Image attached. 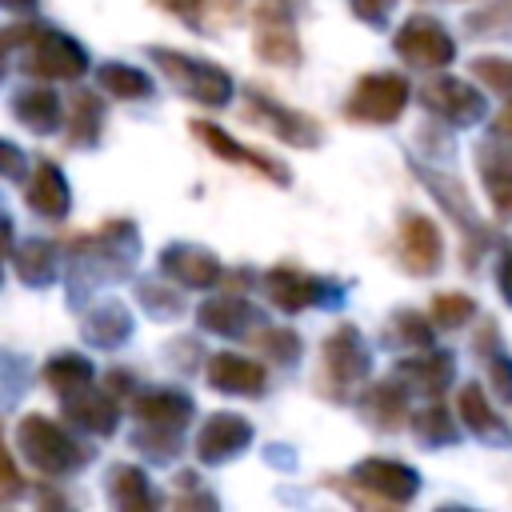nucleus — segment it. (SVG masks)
Here are the masks:
<instances>
[{
  "instance_id": "obj_25",
  "label": "nucleus",
  "mask_w": 512,
  "mask_h": 512,
  "mask_svg": "<svg viewBox=\"0 0 512 512\" xmlns=\"http://www.w3.org/2000/svg\"><path fill=\"white\" fill-rule=\"evenodd\" d=\"M96 84L108 96H120V100H144V96H152L148 72H140L132 64H116V60H108V64L96 68Z\"/></svg>"
},
{
  "instance_id": "obj_31",
  "label": "nucleus",
  "mask_w": 512,
  "mask_h": 512,
  "mask_svg": "<svg viewBox=\"0 0 512 512\" xmlns=\"http://www.w3.org/2000/svg\"><path fill=\"white\" fill-rule=\"evenodd\" d=\"M460 412H464V424L476 428L480 436H504L500 420H492V412H488V404H484V392H480L476 384H468V388L460 392Z\"/></svg>"
},
{
  "instance_id": "obj_45",
  "label": "nucleus",
  "mask_w": 512,
  "mask_h": 512,
  "mask_svg": "<svg viewBox=\"0 0 512 512\" xmlns=\"http://www.w3.org/2000/svg\"><path fill=\"white\" fill-rule=\"evenodd\" d=\"M0 76H4V44H0Z\"/></svg>"
},
{
  "instance_id": "obj_38",
  "label": "nucleus",
  "mask_w": 512,
  "mask_h": 512,
  "mask_svg": "<svg viewBox=\"0 0 512 512\" xmlns=\"http://www.w3.org/2000/svg\"><path fill=\"white\" fill-rule=\"evenodd\" d=\"M396 328L404 332L408 344H428V340H432V332H428V328L420 324V316H412V312H400V316H396Z\"/></svg>"
},
{
  "instance_id": "obj_44",
  "label": "nucleus",
  "mask_w": 512,
  "mask_h": 512,
  "mask_svg": "<svg viewBox=\"0 0 512 512\" xmlns=\"http://www.w3.org/2000/svg\"><path fill=\"white\" fill-rule=\"evenodd\" d=\"M500 136H512V104H508V112L500 116Z\"/></svg>"
},
{
  "instance_id": "obj_3",
  "label": "nucleus",
  "mask_w": 512,
  "mask_h": 512,
  "mask_svg": "<svg viewBox=\"0 0 512 512\" xmlns=\"http://www.w3.org/2000/svg\"><path fill=\"white\" fill-rule=\"evenodd\" d=\"M148 56L164 68V76L196 104H208V108H224L232 100V76L224 68H216L212 60H200V56H184L176 48H148Z\"/></svg>"
},
{
  "instance_id": "obj_37",
  "label": "nucleus",
  "mask_w": 512,
  "mask_h": 512,
  "mask_svg": "<svg viewBox=\"0 0 512 512\" xmlns=\"http://www.w3.org/2000/svg\"><path fill=\"white\" fill-rule=\"evenodd\" d=\"M0 176H4V180L24 176V152H20L16 144H8V140H0Z\"/></svg>"
},
{
  "instance_id": "obj_39",
  "label": "nucleus",
  "mask_w": 512,
  "mask_h": 512,
  "mask_svg": "<svg viewBox=\"0 0 512 512\" xmlns=\"http://www.w3.org/2000/svg\"><path fill=\"white\" fill-rule=\"evenodd\" d=\"M172 12H180L184 20H200V12L212 4V0H164Z\"/></svg>"
},
{
  "instance_id": "obj_12",
  "label": "nucleus",
  "mask_w": 512,
  "mask_h": 512,
  "mask_svg": "<svg viewBox=\"0 0 512 512\" xmlns=\"http://www.w3.org/2000/svg\"><path fill=\"white\" fill-rule=\"evenodd\" d=\"M264 288H268V296H272V304L280 308V312H300V308H312V304H320L324 300V280H316V276H304L300 268H272L268 276H264Z\"/></svg>"
},
{
  "instance_id": "obj_21",
  "label": "nucleus",
  "mask_w": 512,
  "mask_h": 512,
  "mask_svg": "<svg viewBox=\"0 0 512 512\" xmlns=\"http://www.w3.org/2000/svg\"><path fill=\"white\" fill-rule=\"evenodd\" d=\"M128 332H132V316H128V308L120 300L96 304L88 312V320H84V340L96 344V348H116V344L128 340Z\"/></svg>"
},
{
  "instance_id": "obj_32",
  "label": "nucleus",
  "mask_w": 512,
  "mask_h": 512,
  "mask_svg": "<svg viewBox=\"0 0 512 512\" xmlns=\"http://www.w3.org/2000/svg\"><path fill=\"white\" fill-rule=\"evenodd\" d=\"M412 428H416V436L428 440V444H444V440L456 436V428H452V420H448L444 408H424V412H416Z\"/></svg>"
},
{
  "instance_id": "obj_18",
  "label": "nucleus",
  "mask_w": 512,
  "mask_h": 512,
  "mask_svg": "<svg viewBox=\"0 0 512 512\" xmlns=\"http://www.w3.org/2000/svg\"><path fill=\"white\" fill-rule=\"evenodd\" d=\"M252 48L264 64H300V40L292 16H256Z\"/></svg>"
},
{
  "instance_id": "obj_27",
  "label": "nucleus",
  "mask_w": 512,
  "mask_h": 512,
  "mask_svg": "<svg viewBox=\"0 0 512 512\" xmlns=\"http://www.w3.org/2000/svg\"><path fill=\"white\" fill-rule=\"evenodd\" d=\"M56 264H60V256L48 240H28L16 248V272L24 284H48L56 276Z\"/></svg>"
},
{
  "instance_id": "obj_1",
  "label": "nucleus",
  "mask_w": 512,
  "mask_h": 512,
  "mask_svg": "<svg viewBox=\"0 0 512 512\" xmlns=\"http://www.w3.org/2000/svg\"><path fill=\"white\" fill-rule=\"evenodd\" d=\"M0 44H20L24 48V72L44 76V80H80L88 72V52L72 36H64L56 28H44V24L8 28L0 36Z\"/></svg>"
},
{
  "instance_id": "obj_34",
  "label": "nucleus",
  "mask_w": 512,
  "mask_h": 512,
  "mask_svg": "<svg viewBox=\"0 0 512 512\" xmlns=\"http://www.w3.org/2000/svg\"><path fill=\"white\" fill-rule=\"evenodd\" d=\"M476 76H484L496 92H512V60H476Z\"/></svg>"
},
{
  "instance_id": "obj_29",
  "label": "nucleus",
  "mask_w": 512,
  "mask_h": 512,
  "mask_svg": "<svg viewBox=\"0 0 512 512\" xmlns=\"http://www.w3.org/2000/svg\"><path fill=\"white\" fill-rule=\"evenodd\" d=\"M108 496H112V504L124 508V512H132V508H148V504H152L144 472H140V468H128V464L112 468V476H108Z\"/></svg>"
},
{
  "instance_id": "obj_2",
  "label": "nucleus",
  "mask_w": 512,
  "mask_h": 512,
  "mask_svg": "<svg viewBox=\"0 0 512 512\" xmlns=\"http://www.w3.org/2000/svg\"><path fill=\"white\" fill-rule=\"evenodd\" d=\"M16 440H20L24 460L44 476H68L88 460V452L48 416H24L16 428Z\"/></svg>"
},
{
  "instance_id": "obj_36",
  "label": "nucleus",
  "mask_w": 512,
  "mask_h": 512,
  "mask_svg": "<svg viewBox=\"0 0 512 512\" xmlns=\"http://www.w3.org/2000/svg\"><path fill=\"white\" fill-rule=\"evenodd\" d=\"M392 4H396V0H348V8H352L364 24H384L388 12H392Z\"/></svg>"
},
{
  "instance_id": "obj_28",
  "label": "nucleus",
  "mask_w": 512,
  "mask_h": 512,
  "mask_svg": "<svg viewBox=\"0 0 512 512\" xmlns=\"http://www.w3.org/2000/svg\"><path fill=\"white\" fill-rule=\"evenodd\" d=\"M360 408H364V416H368L376 428H400V416H404V388H400V384H372Z\"/></svg>"
},
{
  "instance_id": "obj_20",
  "label": "nucleus",
  "mask_w": 512,
  "mask_h": 512,
  "mask_svg": "<svg viewBox=\"0 0 512 512\" xmlns=\"http://www.w3.org/2000/svg\"><path fill=\"white\" fill-rule=\"evenodd\" d=\"M64 416H68L76 428L96 432V436H108V432L116 428V420H120L112 396H108V392H96L92 384L80 388V392H72V396H64Z\"/></svg>"
},
{
  "instance_id": "obj_14",
  "label": "nucleus",
  "mask_w": 512,
  "mask_h": 512,
  "mask_svg": "<svg viewBox=\"0 0 512 512\" xmlns=\"http://www.w3.org/2000/svg\"><path fill=\"white\" fill-rule=\"evenodd\" d=\"M264 368L248 356H236V352H216L208 360V384L216 392H232V396H260L264 392Z\"/></svg>"
},
{
  "instance_id": "obj_26",
  "label": "nucleus",
  "mask_w": 512,
  "mask_h": 512,
  "mask_svg": "<svg viewBox=\"0 0 512 512\" xmlns=\"http://www.w3.org/2000/svg\"><path fill=\"white\" fill-rule=\"evenodd\" d=\"M396 372H400L404 380H412L416 388H424V392H440V388L452 380V356H444V352H424V356L404 360Z\"/></svg>"
},
{
  "instance_id": "obj_35",
  "label": "nucleus",
  "mask_w": 512,
  "mask_h": 512,
  "mask_svg": "<svg viewBox=\"0 0 512 512\" xmlns=\"http://www.w3.org/2000/svg\"><path fill=\"white\" fill-rule=\"evenodd\" d=\"M20 488H24V480H20V472L4 448V432H0V496H20Z\"/></svg>"
},
{
  "instance_id": "obj_13",
  "label": "nucleus",
  "mask_w": 512,
  "mask_h": 512,
  "mask_svg": "<svg viewBox=\"0 0 512 512\" xmlns=\"http://www.w3.org/2000/svg\"><path fill=\"white\" fill-rule=\"evenodd\" d=\"M196 320H200V328H208V332L240 336V332H248L252 324H260L264 316H260V308H256L252 300H244V296H236V292H224V296L204 300L200 312H196Z\"/></svg>"
},
{
  "instance_id": "obj_24",
  "label": "nucleus",
  "mask_w": 512,
  "mask_h": 512,
  "mask_svg": "<svg viewBox=\"0 0 512 512\" xmlns=\"http://www.w3.org/2000/svg\"><path fill=\"white\" fill-rule=\"evenodd\" d=\"M92 376H96V368H92V360L80 356V352H60V356H52V360L44 364V384H48L52 392H60V396H72V392L88 388Z\"/></svg>"
},
{
  "instance_id": "obj_33",
  "label": "nucleus",
  "mask_w": 512,
  "mask_h": 512,
  "mask_svg": "<svg viewBox=\"0 0 512 512\" xmlns=\"http://www.w3.org/2000/svg\"><path fill=\"white\" fill-rule=\"evenodd\" d=\"M472 312H476V308H472V300H468V296H436V300H432V320H436V324H444V328L464 324Z\"/></svg>"
},
{
  "instance_id": "obj_6",
  "label": "nucleus",
  "mask_w": 512,
  "mask_h": 512,
  "mask_svg": "<svg viewBox=\"0 0 512 512\" xmlns=\"http://www.w3.org/2000/svg\"><path fill=\"white\" fill-rule=\"evenodd\" d=\"M368 348L360 340V332L352 324H340L328 340H324V384L332 388H352L356 380L368 376Z\"/></svg>"
},
{
  "instance_id": "obj_42",
  "label": "nucleus",
  "mask_w": 512,
  "mask_h": 512,
  "mask_svg": "<svg viewBox=\"0 0 512 512\" xmlns=\"http://www.w3.org/2000/svg\"><path fill=\"white\" fill-rule=\"evenodd\" d=\"M8 244H12V220L0 212V252H8Z\"/></svg>"
},
{
  "instance_id": "obj_15",
  "label": "nucleus",
  "mask_w": 512,
  "mask_h": 512,
  "mask_svg": "<svg viewBox=\"0 0 512 512\" xmlns=\"http://www.w3.org/2000/svg\"><path fill=\"white\" fill-rule=\"evenodd\" d=\"M24 200H28V208H32V212H40V216H48V220L68 216V208H72V192H68L64 172H60L56 164L40 160V164L32 168V176H28Z\"/></svg>"
},
{
  "instance_id": "obj_11",
  "label": "nucleus",
  "mask_w": 512,
  "mask_h": 512,
  "mask_svg": "<svg viewBox=\"0 0 512 512\" xmlns=\"http://www.w3.org/2000/svg\"><path fill=\"white\" fill-rule=\"evenodd\" d=\"M352 480L364 484L368 492L384 496V500H396V504L412 500L416 488H420V476H416L412 468L396 464V460H360V464L352 468Z\"/></svg>"
},
{
  "instance_id": "obj_8",
  "label": "nucleus",
  "mask_w": 512,
  "mask_h": 512,
  "mask_svg": "<svg viewBox=\"0 0 512 512\" xmlns=\"http://www.w3.org/2000/svg\"><path fill=\"white\" fill-rule=\"evenodd\" d=\"M248 440H252V424L244 416H236V412H212L200 424L192 448H196V456L204 464H224V460L240 456L248 448Z\"/></svg>"
},
{
  "instance_id": "obj_7",
  "label": "nucleus",
  "mask_w": 512,
  "mask_h": 512,
  "mask_svg": "<svg viewBox=\"0 0 512 512\" xmlns=\"http://www.w3.org/2000/svg\"><path fill=\"white\" fill-rule=\"evenodd\" d=\"M396 52L416 64V68H440L452 60V36L432 20V16H412L400 32H396Z\"/></svg>"
},
{
  "instance_id": "obj_19",
  "label": "nucleus",
  "mask_w": 512,
  "mask_h": 512,
  "mask_svg": "<svg viewBox=\"0 0 512 512\" xmlns=\"http://www.w3.org/2000/svg\"><path fill=\"white\" fill-rule=\"evenodd\" d=\"M424 104H428L432 112H440L444 120H452V124H468V120H476V116L484 112V100H480L464 80H452V76L432 80V84L424 88Z\"/></svg>"
},
{
  "instance_id": "obj_16",
  "label": "nucleus",
  "mask_w": 512,
  "mask_h": 512,
  "mask_svg": "<svg viewBox=\"0 0 512 512\" xmlns=\"http://www.w3.org/2000/svg\"><path fill=\"white\" fill-rule=\"evenodd\" d=\"M400 252H404V268L416 276H428L440 268V232L432 220L424 216H404L400 224Z\"/></svg>"
},
{
  "instance_id": "obj_5",
  "label": "nucleus",
  "mask_w": 512,
  "mask_h": 512,
  "mask_svg": "<svg viewBox=\"0 0 512 512\" xmlns=\"http://www.w3.org/2000/svg\"><path fill=\"white\" fill-rule=\"evenodd\" d=\"M244 116L256 120L260 128H268L272 136H280V140L292 144V148H316V144H320V124H316L312 116L292 112V108L276 104V100L264 96V92H248Z\"/></svg>"
},
{
  "instance_id": "obj_41",
  "label": "nucleus",
  "mask_w": 512,
  "mask_h": 512,
  "mask_svg": "<svg viewBox=\"0 0 512 512\" xmlns=\"http://www.w3.org/2000/svg\"><path fill=\"white\" fill-rule=\"evenodd\" d=\"M500 284H504V296L512 300V256L500 264Z\"/></svg>"
},
{
  "instance_id": "obj_23",
  "label": "nucleus",
  "mask_w": 512,
  "mask_h": 512,
  "mask_svg": "<svg viewBox=\"0 0 512 512\" xmlns=\"http://www.w3.org/2000/svg\"><path fill=\"white\" fill-rule=\"evenodd\" d=\"M100 120H104V108H100L96 92L80 88V92L68 96V116H64V124H68V144H76V148L96 144V140H100Z\"/></svg>"
},
{
  "instance_id": "obj_4",
  "label": "nucleus",
  "mask_w": 512,
  "mask_h": 512,
  "mask_svg": "<svg viewBox=\"0 0 512 512\" xmlns=\"http://www.w3.org/2000/svg\"><path fill=\"white\" fill-rule=\"evenodd\" d=\"M404 104H408V80L396 72H372L352 88L344 112L364 124H392L404 112Z\"/></svg>"
},
{
  "instance_id": "obj_40",
  "label": "nucleus",
  "mask_w": 512,
  "mask_h": 512,
  "mask_svg": "<svg viewBox=\"0 0 512 512\" xmlns=\"http://www.w3.org/2000/svg\"><path fill=\"white\" fill-rule=\"evenodd\" d=\"M256 16H292V0H256Z\"/></svg>"
},
{
  "instance_id": "obj_46",
  "label": "nucleus",
  "mask_w": 512,
  "mask_h": 512,
  "mask_svg": "<svg viewBox=\"0 0 512 512\" xmlns=\"http://www.w3.org/2000/svg\"><path fill=\"white\" fill-rule=\"evenodd\" d=\"M0 280H4V272H0Z\"/></svg>"
},
{
  "instance_id": "obj_22",
  "label": "nucleus",
  "mask_w": 512,
  "mask_h": 512,
  "mask_svg": "<svg viewBox=\"0 0 512 512\" xmlns=\"http://www.w3.org/2000/svg\"><path fill=\"white\" fill-rule=\"evenodd\" d=\"M12 112L20 124H28L32 132H52L64 116V104L52 88H20L12 100Z\"/></svg>"
},
{
  "instance_id": "obj_17",
  "label": "nucleus",
  "mask_w": 512,
  "mask_h": 512,
  "mask_svg": "<svg viewBox=\"0 0 512 512\" xmlns=\"http://www.w3.org/2000/svg\"><path fill=\"white\" fill-rule=\"evenodd\" d=\"M132 416H136L140 424L180 432V428L192 420V400H188L184 392H172V388H152V392H140V396L132 400Z\"/></svg>"
},
{
  "instance_id": "obj_10",
  "label": "nucleus",
  "mask_w": 512,
  "mask_h": 512,
  "mask_svg": "<svg viewBox=\"0 0 512 512\" xmlns=\"http://www.w3.org/2000/svg\"><path fill=\"white\" fill-rule=\"evenodd\" d=\"M160 268L184 288H216L224 272L220 260L200 244H168L160 252Z\"/></svg>"
},
{
  "instance_id": "obj_43",
  "label": "nucleus",
  "mask_w": 512,
  "mask_h": 512,
  "mask_svg": "<svg viewBox=\"0 0 512 512\" xmlns=\"http://www.w3.org/2000/svg\"><path fill=\"white\" fill-rule=\"evenodd\" d=\"M4 8H12V12H32L36 8V0H0Z\"/></svg>"
},
{
  "instance_id": "obj_9",
  "label": "nucleus",
  "mask_w": 512,
  "mask_h": 512,
  "mask_svg": "<svg viewBox=\"0 0 512 512\" xmlns=\"http://www.w3.org/2000/svg\"><path fill=\"white\" fill-rule=\"evenodd\" d=\"M188 128H192V136H196L204 148H212L216 156H224V160H232V164H244V168H256L260 176H268V180H276V184H288V180H292L288 168H280V164H276L272 156H264V152L244 148V144L232 140L224 128H216V124H208V120H192Z\"/></svg>"
},
{
  "instance_id": "obj_30",
  "label": "nucleus",
  "mask_w": 512,
  "mask_h": 512,
  "mask_svg": "<svg viewBox=\"0 0 512 512\" xmlns=\"http://www.w3.org/2000/svg\"><path fill=\"white\" fill-rule=\"evenodd\" d=\"M252 344H256L260 352H268L272 360H280V364H292V360L300 356V336H296L288 324H280V328H260V324H256Z\"/></svg>"
}]
</instances>
